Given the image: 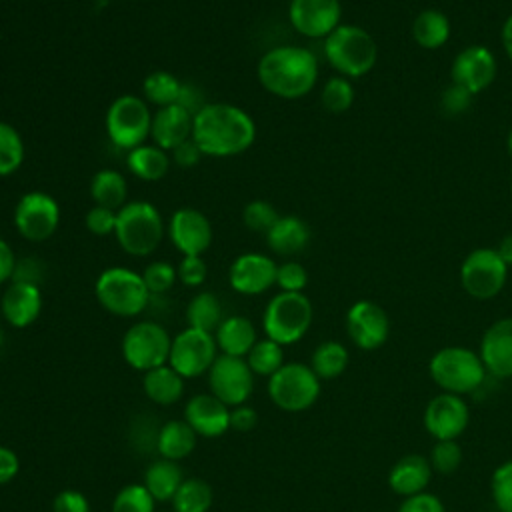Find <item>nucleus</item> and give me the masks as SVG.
<instances>
[{"mask_svg":"<svg viewBox=\"0 0 512 512\" xmlns=\"http://www.w3.org/2000/svg\"><path fill=\"white\" fill-rule=\"evenodd\" d=\"M192 140L204 156L230 158L246 152L256 140V122L230 102H206L192 124Z\"/></svg>","mask_w":512,"mask_h":512,"instance_id":"nucleus-1","label":"nucleus"},{"mask_svg":"<svg viewBox=\"0 0 512 512\" xmlns=\"http://www.w3.org/2000/svg\"><path fill=\"white\" fill-rule=\"evenodd\" d=\"M256 78L272 96L296 100L306 96L316 86L318 60L304 46H274L260 56Z\"/></svg>","mask_w":512,"mask_h":512,"instance_id":"nucleus-2","label":"nucleus"},{"mask_svg":"<svg viewBox=\"0 0 512 512\" xmlns=\"http://www.w3.org/2000/svg\"><path fill=\"white\" fill-rule=\"evenodd\" d=\"M166 232L160 210L148 200H128L116 210L114 238L130 256H150Z\"/></svg>","mask_w":512,"mask_h":512,"instance_id":"nucleus-3","label":"nucleus"},{"mask_svg":"<svg viewBox=\"0 0 512 512\" xmlns=\"http://www.w3.org/2000/svg\"><path fill=\"white\" fill-rule=\"evenodd\" d=\"M94 296L106 312L120 318L142 314L152 298L142 274L124 266L102 270L94 282Z\"/></svg>","mask_w":512,"mask_h":512,"instance_id":"nucleus-4","label":"nucleus"},{"mask_svg":"<svg viewBox=\"0 0 512 512\" xmlns=\"http://www.w3.org/2000/svg\"><path fill=\"white\" fill-rule=\"evenodd\" d=\"M324 56L340 76L360 78L374 68L378 48L368 30L356 24H340L324 38Z\"/></svg>","mask_w":512,"mask_h":512,"instance_id":"nucleus-5","label":"nucleus"},{"mask_svg":"<svg viewBox=\"0 0 512 512\" xmlns=\"http://www.w3.org/2000/svg\"><path fill=\"white\" fill-rule=\"evenodd\" d=\"M312 302L302 292H278L272 296L262 314L266 338L280 346L294 344L304 338L312 324Z\"/></svg>","mask_w":512,"mask_h":512,"instance_id":"nucleus-6","label":"nucleus"},{"mask_svg":"<svg viewBox=\"0 0 512 512\" xmlns=\"http://www.w3.org/2000/svg\"><path fill=\"white\" fill-rule=\"evenodd\" d=\"M104 126L110 142L128 152L150 138V104L136 94H122L110 102L104 116Z\"/></svg>","mask_w":512,"mask_h":512,"instance_id":"nucleus-7","label":"nucleus"},{"mask_svg":"<svg viewBox=\"0 0 512 512\" xmlns=\"http://www.w3.org/2000/svg\"><path fill=\"white\" fill-rule=\"evenodd\" d=\"M486 368L480 354L462 346H446L430 360L432 380L450 394H468L484 380Z\"/></svg>","mask_w":512,"mask_h":512,"instance_id":"nucleus-8","label":"nucleus"},{"mask_svg":"<svg viewBox=\"0 0 512 512\" xmlns=\"http://www.w3.org/2000/svg\"><path fill=\"white\" fill-rule=\"evenodd\" d=\"M172 336L168 330L154 320L134 322L122 336L120 352L124 362L138 370L148 372L162 364H168Z\"/></svg>","mask_w":512,"mask_h":512,"instance_id":"nucleus-9","label":"nucleus"},{"mask_svg":"<svg viewBox=\"0 0 512 512\" xmlns=\"http://www.w3.org/2000/svg\"><path fill=\"white\" fill-rule=\"evenodd\" d=\"M268 396L280 410H308L320 396V378L308 364L284 362L282 368L268 378Z\"/></svg>","mask_w":512,"mask_h":512,"instance_id":"nucleus-10","label":"nucleus"},{"mask_svg":"<svg viewBox=\"0 0 512 512\" xmlns=\"http://www.w3.org/2000/svg\"><path fill=\"white\" fill-rule=\"evenodd\" d=\"M14 228L28 242H44L52 238L60 224V204L42 190L22 194L14 206Z\"/></svg>","mask_w":512,"mask_h":512,"instance_id":"nucleus-11","label":"nucleus"},{"mask_svg":"<svg viewBox=\"0 0 512 512\" xmlns=\"http://www.w3.org/2000/svg\"><path fill=\"white\" fill-rule=\"evenodd\" d=\"M216 358H218V346L212 332L186 326L176 336H172L168 364L184 380L208 374Z\"/></svg>","mask_w":512,"mask_h":512,"instance_id":"nucleus-12","label":"nucleus"},{"mask_svg":"<svg viewBox=\"0 0 512 512\" xmlns=\"http://www.w3.org/2000/svg\"><path fill=\"white\" fill-rule=\"evenodd\" d=\"M508 266L494 248L472 250L460 266L462 288L478 300L494 298L506 284Z\"/></svg>","mask_w":512,"mask_h":512,"instance_id":"nucleus-13","label":"nucleus"},{"mask_svg":"<svg viewBox=\"0 0 512 512\" xmlns=\"http://www.w3.org/2000/svg\"><path fill=\"white\" fill-rule=\"evenodd\" d=\"M208 388L230 408L246 404L254 390V374L246 358L218 354L208 370Z\"/></svg>","mask_w":512,"mask_h":512,"instance_id":"nucleus-14","label":"nucleus"},{"mask_svg":"<svg viewBox=\"0 0 512 512\" xmlns=\"http://www.w3.org/2000/svg\"><path fill=\"white\" fill-rule=\"evenodd\" d=\"M168 238L182 256H202L214 238L212 224L198 208H178L168 220Z\"/></svg>","mask_w":512,"mask_h":512,"instance_id":"nucleus-15","label":"nucleus"},{"mask_svg":"<svg viewBox=\"0 0 512 512\" xmlns=\"http://www.w3.org/2000/svg\"><path fill=\"white\" fill-rule=\"evenodd\" d=\"M340 0H290L288 20L306 38H326L340 26Z\"/></svg>","mask_w":512,"mask_h":512,"instance_id":"nucleus-16","label":"nucleus"},{"mask_svg":"<svg viewBox=\"0 0 512 512\" xmlns=\"http://www.w3.org/2000/svg\"><path fill=\"white\" fill-rule=\"evenodd\" d=\"M278 264L262 252H244L228 268L230 288L242 296H258L276 284Z\"/></svg>","mask_w":512,"mask_h":512,"instance_id":"nucleus-17","label":"nucleus"},{"mask_svg":"<svg viewBox=\"0 0 512 512\" xmlns=\"http://www.w3.org/2000/svg\"><path fill=\"white\" fill-rule=\"evenodd\" d=\"M346 332L360 350H376L388 338V314L376 302L358 300L346 312Z\"/></svg>","mask_w":512,"mask_h":512,"instance_id":"nucleus-18","label":"nucleus"},{"mask_svg":"<svg viewBox=\"0 0 512 512\" xmlns=\"http://www.w3.org/2000/svg\"><path fill=\"white\" fill-rule=\"evenodd\" d=\"M468 404L450 392L434 396L424 410V428L436 440H456L468 426Z\"/></svg>","mask_w":512,"mask_h":512,"instance_id":"nucleus-19","label":"nucleus"},{"mask_svg":"<svg viewBox=\"0 0 512 512\" xmlns=\"http://www.w3.org/2000/svg\"><path fill=\"white\" fill-rule=\"evenodd\" d=\"M496 70V58L486 46H468L452 62V82L478 94L494 82Z\"/></svg>","mask_w":512,"mask_h":512,"instance_id":"nucleus-20","label":"nucleus"},{"mask_svg":"<svg viewBox=\"0 0 512 512\" xmlns=\"http://www.w3.org/2000/svg\"><path fill=\"white\" fill-rule=\"evenodd\" d=\"M42 312V290L36 284L10 280L0 298V316L12 328L32 326Z\"/></svg>","mask_w":512,"mask_h":512,"instance_id":"nucleus-21","label":"nucleus"},{"mask_svg":"<svg viewBox=\"0 0 512 512\" xmlns=\"http://www.w3.org/2000/svg\"><path fill=\"white\" fill-rule=\"evenodd\" d=\"M184 420L198 438H218L230 430V406L214 394H196L184 406Z\"/></svg>","mask_w":512,"mask_h":512,"instance_id":"nucleus-22","label":"nucleus"},{"mask_svg":"<svg viewBox=\"0 0 512 512\" xmlns=\"http://www.w3.org/2000/svg\"><path fill=\"white\" fill-rule=\"evenodd\" d=\"M194 114L180 104H170L164 108H156L152 114L150 138L152 144L160 146L166 152H172L180 144L192 138Z\"/></svg>","mask_w":512,"mask_h":512,"instance_id":"nucleus-23","label":"nucleus"},{"mask_svg":"<svg viewBox=\"0 0 512 512\" xmlns=\"http://www.w3.org/2000/svg\"><path fill=\"white\" fill-rule=\"evenodd\" d=\"M480 358L494 376H512V318L496 320L486 328L480 342Z\"/></svg>","mask_w":512,"mask_h":512,"instance_id":"nucleus-24","label":"nucleus"},{"mask_svg":"<svg viewBox=\"0 0 512 512\" xmlns=\"http://www.w3.org/2000/svg\"><path fill=\"white\" fill-rule=\"evenodd\" d=\"M432 478V464L422 454H406L394 462L388 472V484L398 496H412L424 492Z\"/></svg>","mask_w":512,"mask_h":512,"instance_id":"nucleus-25","label":"nucleus"},{"mask_svg":"<svg viewBox=\"0 0 512 512\" xmlns=\"http://www.w3.org/2000/svg\"><path fill=\"white\" fill-rule=\"evenodd\" d=\"M264 238H266L268 248L274 254L292 256V254L302 252L308 246L310 228L302 218H298L294 214H286V216H278V220L264 234Z\"/></svg>","mask_w":512,"mask_h":512,"instance_id":"nucleus-26","label":"nucleus"},{"mask_svg":"<svg viewBox=\"0 0 512 512\" xmlns=\"http://www.w3.org/2000/svg\"><path fill=\"white\" fill-rule=\"evenodd\" d=\"M214 338L220 354L236 356V358H246V354L258 340L252 320L240 314L226 316L216 328Z\"/></svg>","mask_w":512,"mask_h":512,"instance_id":"nucleus-27","label":"nucleus"},{"mask_svg":"<svg viewBox=\"0 0 512 512\" xmlns=\"http://www.w3.org/2000/svg\"><path fill=\"white\" fill-rule=\"evenodd\" d=\"M196 442H198V434L182 418V420L164 422L156 432L154 446H156L160 458L180 462L194 452Z\"/></svg>","mask_w":512,"mask_h":512,"instance_id":"nucleus-28","label":"nucleus"},{"mask_svg":"<svg viewBox=\"0 0 512 512\" xmlns=\"http://www.w3.org/2000/svg\"><path fill=\"white\" fill-rule=\"evenodd\" d=\"M142 390L154 404L172 406L184 396V378L170 364H162L144 372Z\"/></svg>","mask_w":512,"mask_h":512,"instance_id":"nucleus-29","label":"nucleus"},{"mask_svg":"<svg viewBox=\"0 0 512 512\" xmlns=\"http://www.w3.org/2000/svg\"><path fill=\"white\" fill-rule=\"evenodd\" d=\"M170 156L166 150H162L156 144H140L126 154V166L128 170L144 182H156L162 180L170 170Z\"/></svg>","mask_w":512,"mask_h":512,"instance_id":"nucleus-30","label":"nucleus"},{"mask_svg":"<svg viewBox=\"0 0 512 512\" xmlns=\"http://www.w3.org/2000/svg\"><path fill=\"white\" fill-rule=\"evenodd\" d=\"M184 482V472L178 462L160 458L144 470V486L156 502H170Z\"/></svg>","mask_w":512,"mask_h":512,"instance_id":"nucleus-31","label":"nucleus"},{"mask_svg":"<svg viewBox=\"0 0 512 512\" xmlns=\"http://www.w3.org/2000/svg\"><path fill=\"white\" fill-rule=\"evenodd\" d=\"M90 198L96 206L120 210L128 202V184L124 174L114 168L98 170L90 180Z\"/></svg>","mask_w":512,"mask_h":512,"instance_id":"nucleus-32","label":"nucleus"},{"mask_svg":"<svg viewBox=\"0 0 512 512\" xmlns=\"http://www.w3.org/2000/svg\"><path fill=\"white\" fill-rule=\"evenodd\" d=\"M450 36V22L440 10H422L412 22V38L426 50H436L446 44Z\"/></svg>","mask_w":512,"mask_h":512,"instance_id":"nucleus-33","label":"nucleus"},{"mask_svg":"<svg viewBox=\"0 0 512 512\" xmlns=\"http://www.w3.org/2000/svg\"><path fill=\"white\" fill-rule=\"evenodd\" d=\"M224 320L222 304L214 292H198L186 306V322L190 328H198L204 332H216L220 322Z\"/></svg>","mask_w":512,"mask_h":512,"instance_id":"nucleus-34","label":"nucleus"},{"mask_svg":"<svg viewBox=\"0 0 512 512\" xmlns=\"http://www.w3.org/2000/svg\"><path fill=\"white\" fill-rule=\"evenodd\" d=\"M212 502V486L202 478H184L174 498L170 500L174 512H208Z\"/></svg>","mask_w":512,"mask_h":512,"instance_id":"nucleus-35","label":"nucleus"},{"mask_svg":"<svg viewBox=\"0 0 512 512\" xmlns=\"http://www.w3.org/2000/svg\"><path fill=\"white\" fill-rule=\"evenodd\" d=\"M348 350L344 348V344L336 342V340H326L322 344L316 346V350L312 352L310 358V368L314 370V374L320 380H330L340 376L346 366H348Z\"/></svg>","mask_w":512,"mask_h":512,"instance_id":"nucleus-36","label":"nucleus"},{"mask_svg":"<svg viewBox=\"0 0 512 512\" xmlns=\"http://www.w3.org/2000/svg\"><path fill=\"white\" fill-rule=\"evenodd\" d=\"M180 90H182V82L166 70L150 72L142 82L144 100L156 108L176 104L180 98Z\"/></svg>","mask_w":512,"mask_h":512,"instance_id":"nucleus-37","label":"nucleus"},{"mask_svg":"<svg viewBox=\"0 0 512 512\" xmlns=\"http://www.w3.org/2000/svg\"><path fill=\"white\" fill-rule=\"evenodd\" d=\"M24 158L26 148L20 132L12 124L0 120V176L16 174L24 164Z\"/></svg>","mask_w":512,"mask_h":512,"instance_id":"nucleus-38","label":"nucleus"},{"mask_svg":"<svg viewBox=\"0 0 512 512\" xmlns=\"http://www.w3.org/2000/svg\"><path fill=\"white\" fill-rule=\"evenodd\" d=\"M246 362L254 376H266L270 378L274 372H278L284 364V350L278 342L270 338L256 340V344L246 354Z\"/></svg>","mask_w":512,"mask_h":512,"instance_id":"nucleus-39","label":"nucleus"},{"mask_svg":"<svg viewBox=\"0 0 512 512\" xmlns=\"http://www.w3.org/2000/svg\"><path fill=\"white\" fill-rule=\"evenodd\" d=\"M156 500L144 484H126L112 500L110 512H156Z\"/></svg>","mask_w":512,"mask_h":512,"instance_id":"nucleus-40","label":"nucleus"},{"mask_svg":"<svg viewBox=\"0 0 512 512\" xmlns=\"http://www.w3.org/2000/svg\"><path fill=\"white\" fill-rule=\"evenodd\" d=\"M322 106L328 112L340 114L346 112L352 102H354V88L350 84L348 78L344 76H332L324 86H322V94H320Z\"/></svg>","mask_w":512,"mask_h":512,"instance_id":"nucleus-41","label":"nucleus"},{"mask_svg":"<svg viewBox=\"0 0 512 512\" xmlns=\"http://www.w3.org/2000/svg\"><path fill=\"white\" fill-rule=\"evenodd\" d=\"M142 278L150 296H162L176 284L178 274L172 264L164 260H154L142 270Z\"/></svg>","mask_w":512,"mask_h":512,"instance_id":"nucleus-42","label":"nucleus"},{"mask_svg":"<svg viewBox=\"0 0 512 512\" xmlns=\"http://www.w3.org/2000/svg\"><path fill=\"white\" fill-rule=\"evenodd\" d=\"M278 216L280 214L276 212V208L270 202L260 200V198L248 202L242 208V222H244V226L248 230L260 232V234H266L272 228V224L278 220Z\"/></svg>","mask_w":512,"mask_h":512,"instance_id":"nucleus-43","label":"nucleus"},{"mask_svg":"<svg viewBox=\"0 0 512 512\" xmlns=\"http://www.w3.org/2000/svg\"><path fill=\"white\" fill-rule=\"evenodd\" d=\"M462 456V448L456 440H436L428 460L432 464V470L440 474H452L462 464Z\"/></svg>","mask_w":512,"mask_h":512,"instance_id":"nucleus-44","label":"nucleus"},{"mask_svg":"<svg viewBox=\"0 0 512 512\" xmlns=\"http://www.w3.org/2000/svg\"><path fill=\"white\" fill-rule=\"evenodd\" d=\"M494 504L500 512H512V460L500 464L490 482Z\"/></svg>","mask_w":512,"mask_h":512,"instance_id":"nucleus-45","label":"nucleus"},{"mask_svg":"<svg viewBox=\"0 0 512 512\" xmlns=\"http://www.w3.org/2000/svg\"><path fill=\"white\" fill-rule=\"evenodd\" d=\"M308 284V272L302 264L288 260L276 268V286L280 292H302Z\"/></svg>","mask_w":512,"mask_h":512,"instance_id":"nucleus-46","label":"nucleus"},{"mask_svg":"<svg viewBox=\"0 0 512 512\" xmlns=\"http://www.w3.org/2000/svg\"><path fill=\"white\" fill-rule=\"evenodd\" d=\"M472 98H474L472 92L452 82L440 94V110L444 116H460L470 108Z\"/></svg>","mask_w":512,"mask_h":512,"instance_id":"nucleus-47","label":"nucleus"},{"mask_svg":"<svg viewBox=\"0 0 512 512\" xmlns=\"http://www.w3.org/2000/svg\"><path fill=\"white\" fill-rule=\"evenodd\" d=\"M178 282H182L188 288H198L204 284L208 276V266L202 256H182V260L176 266Z\"/></svg>","mask_w":512,"mask_h":512,"instance_id":"nucleus-48","label":"nucleus"},{"mask_svg":"<svg viewBox=\"0 0 512 512\" xmlns=\"http://www.w3.org/2000/svg\"><path fill=\"white\" fill-rule=\"evenodd\" d=\"M84 226L94 236H114V230H116V210H110V208L94 204L84 214Z\"/></svg>","mask_w":512,"mask_h":512,"instance_id":"nucleus-49","label":"nucleus"},{"mask_svg":"<svg viewBox=\"0 0 512 512\" xmlns=\"http://www.w3.org/2000/svg\"><path fill=\"white\" fill-rule=\"evenodd\" d=\"M12 280L40 286L42 280H44V262L40 258H34V256L16 258Z\"/></svg>","mask_w":512,"mask_h":512,"instance_id":"nucleus-50","label":"nucleus"},{"mask_svg":"<svg viewBox=\"0 0 512 512\" xmlns=\"http://www.w3.org/2000/svg\"><path fill=\"white\" fill-rule=\"evenodd\" d=\"M52 512H90V502L80 490L66 488L54 496Z\"/></svg>","mask_w":512,"mask_h":512,"instance_id":"nucleus-51","label":"nucleus"},{"mask_svg":"<svg viewBox=\"0 0 512 512\" xmlns=\"http://www.w3.org/2000/svg\"><path fill=\"white\" fill-rule=\"evenodd\" d=\"M398 512H446L442 500L430 492H418L406 496L398 508Z\"/></svg>","mask_w":512,"mask_h":512,"instance_id":"nucleus-52","label":"nucleus"},{"mask_svg":"<svg viewBox=\"0 0 512 512\" xmlns=\"http://www.w3.org/2000/svg\"><path fill=\"white\" fill-rule=\"evenodd\" d=\"M258 422V414L252 406L240 404L230 408V428L236 432H250Z\"/></svg>","mask_w":512,"mask_h":512,"instance_id":"nucleus-53","label":"nucleus"},{"mask_svg":"<svg viewBox=\"0 0 512 512\" xmlns=\"http://www.w3.org/2000/svg\"><path fill=\"white\" fill-rule=\"evenodd\" d=\"M18 472H20L18 454L12 448L0 444V486L10 484L18 476Z\"/></svg>","mask_w":512,"mask_h":512,"instance_id":"nucleus-54","label":"nucleus"},{"mask_svg":"<svg viewBox=\"0 0 512 512\" xmlns=\"http://www.w3.org/2000/svg\"><path fill=\"white\" fill-rule=\"evenodd\" d=\"M202 156H204V154L200 152V148L196 146V142H194L192 138L172 150V160H174L180 168H192V166H196Z\"/></svg>","mask_w":512,"mask_h":512,"instance_id":"nucleus-55","label":"nucleus"},{"mask_svg":"<svg viewBox=\"0 0 512 512\" xmlns=\"http://www.w3.org/2000/svg\"><path fill=\"white\" fill-rule=\"evenodd\" d=\"M14 266H16V256L12 246L4 238H0V286L12 280Z\"/></svg>","mask_w":512,"mask_h":512,"instance_id":"nucleus-56","label":"nucleus"},{"mask_svg":"<svg viewBox=\"0 0 512 512\" xmlns=\"http://www.w3.org/2000/svg\"><path fill=\"white\" fill-rule=\"evenodd\" d=\"M176 104H180V106H184L186 110H190L192 114H196L206 102H202V94H200V90H198L196 86H192V84H188V82H182L180 98H178Z\"/></svg>","mask_w":512,"mask_h":512,"instance_id":"nucleus-57","label":"nucleus"},{"mask_svg":"<svg viewBox=\"0 0 512 512\" xmlns=\"http://www.w3.org/2000/svg\"><path fill=\"white\" fill-rule=\"evenodd\" d=\"M496 252H498V256L502 258V262H504L506 266H512V234H506V236L500 240Z\"/></svg>","mask_w":512,"mask_h":512,"instance_id":"nucleus-58","label":"nucleus"},{"mask_svg":"<svg viewBox=\"0 0 512 512\" xmlns=\"http://www.w3.org/2000/svg\"><path fill=\"white\" fill-rule=\"evenodd\" d=\"M502 46L506 56L512 60V14L502 24Z\"/></svg>","mask_w":512,"mask_h":512,"instance_id":"nucleus-59","label":"nucleus"},{"mask_svg":"<svg viewBox=\"0 0 512 512\" xmlns=\"http://www.w3.org/2000/svg\"><path fill=\"white\" fill-rule=\"evenodd\" d=\"M508 154L512 156V128H510V134H508Z\"/></svg>","mask_w":512,"mask_h":512,"instance_id":"nucleus-60","label":"nucleus"},{"mask_svg":"<svg viewBox=\"0 0 512 512\" xmlns=\"http://www.w3.org/2000/svg\"><path fill=\"white\" fill-rule=\"evenodd\" d=\"M2 344H4V330L0 328V348H2Z\"/></svg>","mask_w":512,"mask_h":512,"instance_id":"nucleus-61","label":"nucleus"},{"mask_svg":"<svg viewBox=\"0 0 512 512\" xmlns=\"http://www.w3.org/2000/svg\"><path fill=\"white\" fill-rule=\"evenodd\" d=\"M162 512H168V510H162ZM170 512H174V510H170Z\"/></svg>","mask_w":512,"mask_h":512,"instance_id":"nucleus-62","label":"nucleus"},{"mask_svg":"<svg viewBox=\"0 0 512 512\" xmlns=\"http://www.w3.org/2000/svg\"><path fill=\"white\" fill-rule=\"evenodd\" d=\"M266 512H274V510H266Z\"/></svg>","mask_w":512,"mask_h":512,"instance_id":"nucleus-63","label":"nucleus"}]
</instances>
